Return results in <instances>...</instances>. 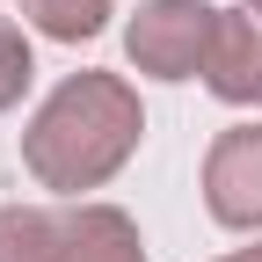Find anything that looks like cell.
Masks as SVG:
<instances>
[{"label":"cell","instance_id":"6da1fadb","mask_svg":"<svg viewBox=\"0 0 262 262\" xmlns=\"http://www.w3.org/2000/svg\"><path fill=\"white\" fill-rule=\"evenodd\" d=\"M146 139V102L124 73H66L22 131V168L51 196H88Z\"/></svg>","mask_w":262,"mask_h":262},{"label":"cell","instance_id":"7a4b0ae2","mask_svg":"<svg viewBox=\"0 0 262 262\" xmlns=\"http://www.w3.org/2000/svg\"><path fill=\"white\" fill-rule=\"evenodd\" d=\"M211 0H146L124 22V58L146 80H204V51H211Z\"/></svg>","mask_w":262,"mask_h":262},{"label":"cell","instance_id":"3957f363","mask_svg":"<svg viewBox=\"0 0 262 262\" xmlns=\"http://www.w3.org/2000/svg\"><path fill=\"white\" fill-rule=\"evenodd\" d=\"M204 211L226 233H262V124H226L204 146Z\"/></svg>","mask_w":262,"mask_h":262},{"label":"cell","instance_id":"277c9868","mask_svg":"<svg viewBox=\"0 0 262 262\" xmlns=\"http://www.w3.org/2000/svg\"><path fill=\"white\" fill-rule=\"evenodd\" d=\"M204 88L226 110H255L262 102V15L255 8H219L211 51H204Z\"/></svg>","mask_w":262,"mask_h":262},{"label":"cell","instance_id":"5b68a950","mask_svg":"<svg viewBox=\"0 0 262 262\" xmlns=\"http://www.w3.org/2000/svg\"><path fill=\"white\" fill-rule=\"evenodd\" d=\"M58 262H146V233L124 204H73Z\"/></svg>","mask_w":262,"mask_h":262},{"label":"cell","instance_id":"8992f818","mask_svg":"<svg viewBox=\"0 0 262 262\" xmlns=\"http://www.w3.org/2000/svg\"><path fill=\"white\" fill-rule=\"evenodd\" d=\"M66 211L51 204H0V262H58Z\"/></svg>","mask_w":262,"mask_h":262},{"label":"cell","instance_id":"52a82bcc","mask_svg":"<svg viewBox=\"0 0 262 262\" xmlns=\"http://www.w3.org/2000/svg\"><path fill=\"white\" fill-rule=\"evenodd\" d=\"M117 15V0H22V22L37 29V37L51 44H88V37H102Z\"/></svg>","mask_w":262,"mask_h":262},{"label":"cell","instance_id":"ba28073f","mask_svg":"<svg viewBox=\"0 0 262 262\" xmlns=\"http://www.w3.org/2000/svg\"><path fill=\"white\" fill-rule=\"evenodd\" d=\"M29 80H37V51H29V29L0 15V117H8L22 95H29Z\"/></svg>","mask_w":262,"mask_h":262},{"label":"cell","instance_id":"9c48e42d","mask_svg":"<svg viewBox=\"0 0 262 262\" xmlns=\"http://www.w3.org/2000/svg\"><path fill=\"white\" fill-rule=\"evenodd\" d=\"M219 262H262V241H255V248H233V255H219Z\"/></svg>","mask_w":262,"mask_h":262},{"label":"cell","instance_id":"30bf717a","mask_svg":"<svg viewBox=\"0 0 262 262\" xmlns=\"http://www.w3.org/2000/svg\"><path fill=\"white\" fill-rule=\"evenodd\" d=\"M248 8H255V15H262V0H248Z\"/></svg>","mask_w":262,"mask_h":262}]
</instances>
